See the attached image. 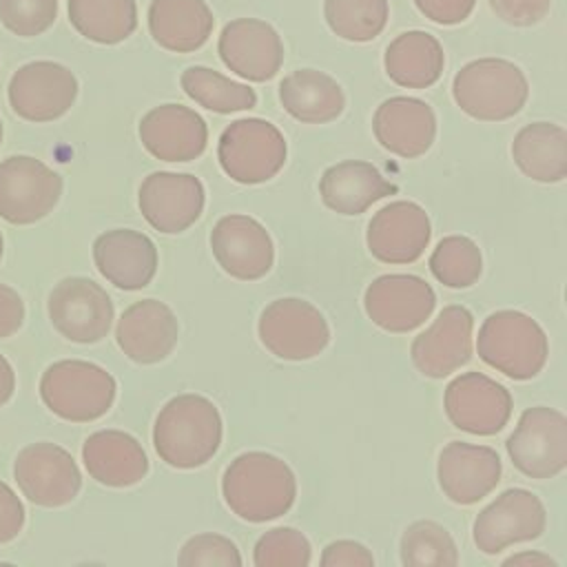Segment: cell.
Segmentation results:
<instances>
[{
    "mask_svg": "<svg viewBox=\"0 0 567 567\" xmlns=\"http://www.w3.org/2000/svg\"><path fill=\"white\" fill-rule=\"evenodd\" d=\"M226 505L248 523L284 516L297 496L292 470L275 454L244 452L230 461L221 476Z\"/></svg>",
    "mask_w": 567,
    "mask_h": 567,
    "instance_id": "cell-1",
    "label": "cell"
},
{
    "mask_svg": "<svg viewBox=\"0 0 567 567\" xmlns=\"http://www.w3.org/2000/svg\"><path fill=\"white\" fill-rule=\"evenodd\" d=\"M221 443L217 405L202 394L173 396L157 414L153 445L157 456L177 470L208 463Z\"/></svg>",
    "mask_w": 567,
    "mask_h": 567,
    "instance_id": "cell-2",
    "label": "cell"
},
{
    "mask_svg": "<svg viewBox=\"0 0 567 567\" xmlns=\"http://www.w3.org/2000/svg\"><path fill=\"white\" fill-rule=\"evenodd\" d=\"M452 95L470 117L503 122L525 106L529 84L514 62L503 58H478L467 62L454 75Z\"/></svg>",
    "mask_w": 567,
    "mask_h": 567,
    "instance_id": "cell-3",
    "label": "cell"
},
{
    "mask_svg": "<svg viewBox=\"0 0 567 567\" xmlns=\"http://www.w3.org/2000/svg\"><path fill=\"white\" fill-rule=\"evenodd\" d=\"M478 357L509 379H534L547 361L549 346L543 328L518 310L492 312L476 337Z\"/></svg>",
    "mask_w": 567,
    "mask_h": 567,
    "instance_id": "cell-4",
    "label": "cell"
},
{
    "mask_svg": "<svg viewBox=\"0 0 567 567\" xmlns=\"http://www.w3.org/2000/svg\"><path fill=\"white\" fill-rule=\"evenodd\" d=\"M115 379L100 365L66 359L49 365L40 379L44 405L60 419L89 423L104 416L115 401Z\"/></svg>",
    "mask_w": 567,
    "mask_h": 567,
    "instance_id": "cell-5",
    "label": "cell"
},
{
    "mask_svg": "<svg viewBox=\"0 0 567 567\" xmlns=\"http://www.w3.org/2000/svg\"><path fill=\"white\" fill-rule=\"evenodd\" d=\"M286 140L281 131L259 117L230 122L217 144L224 173L239 184H261L275 177L286 164Z\"/></svg>",
    "mask_w": 567,
    "mask_h": 567,
    "instance_id": "cell-6",
    "label": "cell"
},
{
    "mask_svg": "<svg viewBox=\"0 0 567 567\" xmlns=\"http://www.w3.org/2000/svg\"><path fill=\"white\" fill-rule=\"evenodd\" d=\"M257 332L266 350L286 361L312 359L330 341V328L319 308L297 297L268 303L259 317Z\"/></svg>",
    "mask_w": 567,
    "mask_h": 567,
    "instance_id": "cell-7",
    "label": "cell"
},
{
    "mask_svg": "<svg viewBox=\"0 0 567 567\" xmlns=\"http://www.w3.org/2000/svg\"><path fill=\"white\" fill-rule=\"evenodd\" d=\"M505 447L514 467L529 478H551L560 474L567 465L565 414L547 405L525 410Z\"/></svg>",
    "mask_w": 567,
    "mask_h": 567,
    "instance_id": "cell-8",
    "label": "cell"
},
{
    "mask_svg": "<svg viewBox=\"0 0 567 567\" xmlns=\"http://www.w3.org/2000/svg\"><path fill=\"white\" fill-rule=\"evenodd\" d=\"M62 195V177L35 157L13 155L0 164V217L24 226L47 217Z\"/></svg>",
    "mask_w": 567,
    "mask_h": 567,
    "instance_id": "cell-9",
    "label": "cell"
},
{
    "mask_svg": "<svg viewBox=\"0 0 567 567\" xmlns=\"http://www.w3.org/2000/svg\"><path fill=\"white\" fill-rule=\"evenodd\" d=\"M49 319L69 341L95 343L111 330L113 301L93 279L66 277L49 295Z\"/></svg>",
    "mask_w": 567,
    "mask_h": 567,
    "instance_id": "cell-10",
    "label": "cell"
},
{
    "mask_svg": "<svg viewBox=\"0 0 567 567\" xmlns=\"http://www.w3.org/2000/svg\"><path fill=\"white\" fill-rule=\"evenodd\" d=\"M7 95L18 117L27 122H53L73 106L78 80L64 64L35 60L13 73Z\"/></svg>",
    "mask_w": 567,
    "mask_h": 567,
    "instance_id": "cell-11",
    "label": "cell"
},
{
    "mask_svg": "<svg viewBox=\"0 0 567 567\" xmlns=\"http://www.w3.org/2000/svg\"><path fill=\"white\" fill-rule=\"evenodd\" d=\"M545 525L547 514L540 498L529 489L512 487L478 512L472 532L476 547L492 556L514 543L536 540Z\"/></svg>",
    "mask_w": 567,
    "mask_h": 567,
    "instance_id": "cell-12",
    "label": "cell"
},
{
    "mask_svg": "<svg viewBox=\"0 0 567 567\" xmlns=\"http://www.w3.org/2000/svg\"><path fill=\"white\" fill-rule=\"evenodd\" d=\"M445 414L463 432L492 436L501 432L512 416V394L505 385L483 372H465L445 388Z\"/></svg>",
    "mask_w": 567,
    "mask_h": 567,
    "instance_id": "cell-13",
    "label": "cell"
},
{
    "mask_svg": "<svg viewBox=\"0 0 567 567\" xmlns=\"http://www.w3.org/2000/svg\"><path fill=\"white\" fill-rule=\"evenodd\" d=\"M20 492L40 507H62L71 503L82 476L73 456L55 443H31L20 450L13 467Z\"/></svg>",
    "mask_w": 567,
    "mask_h": 567,
    "instance_id": "cell-14",
    "label": "cell"
},
{
    "mask_svg": "<svg viewBox=\"0 0 567 567\" xmlns=\"http://www.w3.org/2000/svg\"><path fill=\"white\" fill-rule=\"evenodd\" d=\"M221 62L250 82L272 80L284 64V42L277 29L259 18L230 20L217 42Z\"/></svg>",
    "mask_w": 567,
    "mask_h": 567,
    "instance_id": "cell-15",
    "label": "cell"
},
{
    "mask_svg": "<svg viewBox=\"0 0 567 567\" xmlns=\"http://www.w3.org/2000/svg\"><path fill=\"white\" fill-rule=\"evenodd\" d=\"M434 303L432 286L416 275H381L363 295L368 317L388 332H410L423 326Z\"/></svg>",
    "mask_w": 567,
    "mask_h": 567,
    "instance_id": "cell-16",
    "label": "cell"
},
{
    "mask_svg": "<svg viewBox=\"0 0 567 567\" xmlns=\"http://www.w3.org/2000/svg\"><path fill=\"white\" fill-rule=\"evenodd\" d=\"M140 210L159 233L175 235L193 226L204 210V186L188 173H151L140 186Z\"/></svg>",
    "mask_w": 567,
    "mask_h": 567,
    "instance_id": "cell-17",
    "label": "cell"
},
{
    "mask_svg": "<svg viewBox=\"0 0 567 567\" xmlns=\"http://www.w3.org/2000/svg\"><path fill=\"white\" fill-rule=\"evenodd\" d=\"M472 330L474 317L465 306L443 308L434 323L412 341L414 368L430 379L456 372L472 357Z\"/></svg>",
    "mask_w": 567,
    "mask_h": 567,
    "instance_id": "cell-18",
    "label": "cell"
},
{
    "mask_svg": "<svg viewBox=\"0 0 567 567\" xmlns=\"http://www.w3.org/2000/svg\"><path fill=\"white\" fill-rule=\"evenodd\" d=\"M210 248L221 270L235 279H261L275 261L268 230L248 215H226L210 233Z\"/></svg>",
    "mask_w": 567,
    "mask_h": 567,
    "instance_id": "cell-19",
    "label": "cell"
},
{
    "mask_svg": "<svg viewBox=\"0 0 567 567\" xmlns=\"http://www.w3.org/2000/svg\"><path fill=\"white\" fill-rule=\"evenodd\" d=\"M430 217L414 202H390L368 224V250L383 264H412L430 244Z\"/></svg>",
    "mask_w": 567,
    "mask_h": 567,
    "instance_id": "cell-20",
    "label": "cell"
},
{
    "mask_svg": "<svg viewBox=\"0 0 567 567\" xmlns=\"http://www.w3.org/2000/svg\"><path fill=\"white\" fill-rule=\"evenodd\" d=\"M501 458L487 445L447 443L439 454L436 476L443 494L456 505H474L501 481Z\"/></svg>",
    "mask_w": 567,
    "mask_h": 567,
    "instance_id": "cell-21",
    "label": "cell"
},
{
    "mask_svg": "<svg viewBox=\"0 0 567 567\" xmlns=\"http://www.w3.org/2000/svg\"><path fill=\"white\" fill-rule=\"evenodd\" d=\"M177 317L157 299L131 303L115 328V339L122 352L142 365L164 361L177 346Z\"/></svg>",
    "mask_w": 567,
    "mask_h": 567,
    "instance_id": "cell-22",
    "label": "cell"
},
{
    "mask_svg": "<svg viewBox=\"0 0 567 567\" xmlns=\"http://www.w3.org/2000/svg\"><path fill=\"white\" fill-rule=\"evenodd\" d=\"M142 146L162 162H190L208 142V128L199 113L184 104L151 109L140 122Z\"/></svg>",
    "mask_w": 567,
    "mask_h": 567,
    "instance_id": "cell-23",
    "label": "cell"
},
{
    "mask_svg": "<svg viewBox=\"0 0 567 567\" xmlns=\"http://www.w3.org/2000/svg\"><path fill=\"white\" fill-rule=\"evenodd\" d=\"M372 131L385 151L399 157H419L436 137V115L427 102L396 95L379 104Z\"/></svg>",
    "mask_w": 567,
    "mask_h": 567,
    "instance_id": "cell-24",
    "label": "cell"
},
{
    "mask_svg": "<svg viewBox=\"0 0 567 567\" xmlns=\"http://www.w3.org/2000/svg\"><path fill=\"white\" fill-rule=\"evenodd\" d=\"M93 261L104 279L122 290H140L157 270L155 244L137 230L115 228L93 241Z\"/></svg>",
    "mask_w": 567,
    "mask_h": 567,
    "instance_id": "cell-25",
    "label": "cell"
},
{
    "mask_svg": "<svg viewBox=\"0 0 567 567\" xmlns=\"http://www.w3.org/2000/svg\"><path fill=\"white\" fill-rule=\"evenodd\" d=\"M86 472L102 485L128 487L148 472V458L140 441L122 430H100L82 445Z\"/></svg>",
    "mask_w": 567,
    "mask_h": 567,
    "instance_id": "cell-26",
    "label": "cell"
},
{
    "mask_svg": "<svg viewBox=\"0 0 567 567\" xmlns=\"http://www.w3.org/2000/svg\"><path fill=\"white\" fill-rule=\"evenodd\" d=\"M146 20L151 38L173 53L197 51L215 27V16L206 0H153Z\"/></svg>",
    "mask_w": 567,
    "mask_h": 567,
    "instance_id": "cell-27",
    "label": "cell"
},
{
    "mask_svg": "<svg viewBox=\"0 0 567 567\" xmlns=\"http://www.w3.org/2000/svg\"><path fill=\"white\" fill-rule=\"evenodd\" d=\"M319 193L330 210L339 215H361L374 202L396 193V186L390 184L372 164L346 159L323 171Z\"/></svg>",
    "mask_w": 567,
    "mask_h": 567,
    "instance_id": "cell-28",
    "label": "cell"
},
{
    "mask_svg": "<svg viewBox=\"0 0 567 567\" xmlns=\"http://www.w3.org/2000/svg\"><path fill=\"white\" fill-rule=\"evenodd\" d=\"M279 100L288 115L303 124H326L346 109L339 82L317 69H297L279 82Z\"/></svg>",
    "mask_w": 567,
    "mask_h": 567,
    "instance_id": "cell-29",
    "label": "cell"
},
{
    "mask_svg": "<svg viewBox=\"0 0 567 567\" xmlns=\"http://www.w3.org/2000/svg\"><path fill=\"white\" fill-rule=\"evenodd\" d=\"M383 66L394 84L405 89H427L439 82L445 66V53L432 33L405 31L388 44Z\"/></svg>",
    "mask_w": 567,
    "mask_h": 567,
    "instance_id": "cell-30",
    "label": "cell"
},
{
    "mask_svg": "<svg viewBox=\"0 0 567 567\" xmlns=\"http://www.w3.org/2000/svg\"><path fill=\"white\" fill-rule=\"evenodd\" d=\"M512 157L516 166L536 182H563L567 175V133L551 122H532L516 133Z\"/></svg>",
    "mask_w": 567,
    "mask_h": 567,
    "instance_id": "cell-31",
    "label": "cell"
},
{
    "mask_svg": "<svg viewBox=\"0 0 567 567\" xmlns=\"http://www.w3.org/2000/svg\"><path fill=\"white\" fill-rule=\"evenodd\" d=\"M73 29L91 42L117 44L137 29L135 0H69Z\"/></svg>",
    "mask_w": 567,
    "mask_h": 567,
    "instance_id": "cell-32",
    "label": "cell"
},
{
    "mask_svg": "<svg viewBox=\"0 0 567 567\" xmlns=\"http://www.w3.org/2000/svg\"><path fill=\"white\" fill-rule=\"evenodd\" d=\"M179 82L190 100L213 113L248 111L257 104V93L248 84L235 82L208 66H188Z\"/></svg>",
    "mask_w": 567,
    "mask_h": 567,
    "instance_id": "cell-33",
    "label": "cell"
},
{
    "mask_svg": "<svg viewBox=\"0 0 567 567\" xmlns=\"http://www.w3.org/2000/svg\"><path fill=\"white\" fill-rule=\"evenodd\" d=\"M323 16L334 35L348 42H370L383 33L388 0H326Z\"/></svg>",
    "mask_w": 567,
    "mask_h": 567,
    "instance_id": "cell-34",
    "label": "cell"
},
{
    "mask_svg": "<svg viewBox=\"0 0 567 567\" xmlns=\"http://www.w3.org/2000/svg\"><path fill=\"white\" fill-rule=\"evenodd\" d=\"M401 563L405 567H454L458 549L443 525L416 520L401 536Z\"/></svg>",
    "mask_w": 567,
    "mask_h": 567,
    "instance_id": "cell-35",
    "label": "cell"
},
{
    "mask_svg": "<svg viewBox=\"0 0 567 567\" xmlns=\"http://www.w3.org/2000/svg\"><path fill=\"white\" fill-rule=\"evenodd\" d=\"M430 270L447 288H470L483 272V257L470 237L450 235L432 250Z\"/></svg>",
    "mask_w": 567,
    "mask_h": 567,
    "instance_id": "cell-36",
    "label": "cell"
},
{
    "mask_svg": "<svg viewBox=\"0 0 567 567\" xmlns=\"http://www.w3.org/2000/svg\"><path fill=\"white\" fill-rule=\"evenodd\" d=\"M312 551L308 538L292 527H275L266 532L252 551L257 567H306Z\"/></svg>",
    "mask_w": 567,
    "mask_h": 567,
    "instance_id": "cell-37",
    "label": "cell"
},
{
    "mask_svg": "<svg viewBox=\"0 0 567 567\" xmlns=\"http://www.w3.org/2000/svg\"><path fill=\"white\" fill-rule=\"evenodd\" d=\"M58 18V0H0V22L16 35L44 33Z\"/></svg>",
    "mask_w": 567,
    "mask_h": 567,
    "instance_id": "cell-38",
    "label": "cell"
},
{
    "mask_svg": "<svg viewBox=\"0 0 567 567\" xmlns=\"http://www.w3.org/2000/svg\"><path fill=\"white\" fill-rule=\"evenodd\" d=\"M177 563L184 567H197V565H221V567H239L241 554L237 545L219 534H197L188 538L182 545V551L177 556Z\"/></svg>",
    "mask_w": 567,
    "mask_h": 567,
    "instance_id": "cell-39",
    "label": "cell"
},
{
    "mask_svg": "<svg viewBox=\"0 0 567 567\" xmlns=\"http://www.w3.org/2000/svg\"><path fill=\"white\" fill-rule=\"evenodd\" d=\"M489 7L512 27H532L549 13L551 0H489Z\"/></svg>",
    "mask_w": 567,
    "mask_h": 567,
    "instance_id": "cell-40",
    "label": "cell"
},
{
    "mask_svg": "<svg viewBox=\"0 0 567 567\" xmlns=\"http://www.w3.org/2000/svg\"><path fill=\"white\" fill-rule=\"evenodd\" d=\"M414 4L427 20L454 27L472 16L476 0H414Z\"/></svg>",
    "mask_w": 567,
    "mask_h": 567,
    "instance_id": "cell-41",
    "label": "cell"
},
{
    "mask_svg": "<svg viewBox=\"0 0 567 567\" xmlns=\"http://www.w3.org/2000/svg\"><path fill=\"white\" fill-rule=\"evenodd\" d=\"M321 567H372L370 549L357 540H334L321 554Z\"/></svg>",
    "mask_w": 567,
    "mask_h": 567,
    "instance_id": "cell-42",
    "label": "cell"
},
{
    "mask_svg": "<svg viewBox=\"0 0 567 567\" xmlns=\"http://www.w3.org/2000/svg\"><path fill=\"white\" fill-rule=\"evenodd\" d=\"M24 525V507L13 489L0 483V545L18 536Z\"/></svg>",
    "mask_w": 567,
    "mask_h": 567,
    "instance_id": "cell-43",
    "label": "cell"
},
{
    "mask_svg": "<svg viewBox=\"0 0 567 567\" xmlns=\"http://www.w3.org/2000/svg\"><path fill=\"white\" fill-rule=\"evenodd\" d=\"M22 321H24V303L20 295L13 288L0 284V339L18 332Z\"/></svg>",
    "mask_w": 567,
    "mask_h": 567,
    "instance_id": "cell-44",
    "label": "cell"
},
{
    "mask_svg": "<svg viewBox=\"0 0 567 567\" xmlns=\"http://www.w3.org/2000/svg\"><path fill=\"white\" fill-rule=\"evenodd\" d=\"M503 565H534V567H556V560L545 556V554H536V551H523V554H516V556H509L503 560Z\"/></svg>",
    "mask_w": 567,
    "mask_h": 567,
    "instance_id": "cell-45",
    "label": "cell"
},
{
    "mask_svg": "<svg viewBox=\"0 0 567 567\" xmlns=\"http://www.w3.org/2000/svg\"><path fill=\"white\" fill-rule=\"evenodd\" d=\"M16 390V374L11 363L0 354V405H4Z\"/></svg>",
    "mask_w": 567,
    "mask_h": 567,
    "instance_id": "cell-46",
    "label": "cell"
},
{
    "mask_svg": "<svg viewBox=\"0 0 567 567\" xmlns=\"http://www.w3.org/2000/svg\"><path fill=\"white\" fill-rule=\"evenodd\" d=\"M0 142H2V120H0Z\"/></svg>",
    "mask_w": 567,
    "mask_h": 567,
    "instance_id": "cell-47",
    "label": "cell"
},
{
    "mask_svg": "<svg viewBox=\"0 0 567 567\" xmlns=\"http://www.w3.org/2000/svg\"><path fill=\"white\" fill-rule=\"evenodd\" d=\"M0 257H2V235H0Z\"/></svg>",
    "mask_w": 567,
    "mask_h": 567,
    "instance_id": "cell-48",
    "label": "cell"
}]
</instances>
